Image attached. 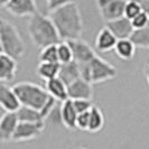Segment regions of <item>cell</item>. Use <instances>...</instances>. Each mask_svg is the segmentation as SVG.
I'll return each instance as SVG.
<instances>
[{"instance_id": "obj_1", "label": "cell", "mask_w": 149, "mask_h": 149, "mask_svg": "<svg viewBox=\"0 0 149 149\" xmlns=\"http://www.w3.org/2000/svg\"><path fill=\"white\" fill-rule=\"evenodd\" d=\"M48 16L54 22L62 42L81 39L83 20L77 2L66 1L62 7Z\"/></svg>"}, {"instance_id": "obj_2", "label": "cell", "mask_w": 149, "mask_h": 149, "mask_svg": "<svg viewBox=\"0 0 149 149\" xmlns=\"http://www.w3.org/2000/svg\"><path fill=\"white\" fill-rule=\"evenodd\" d=\"M27 26L33 44L40 49L51 45H58L62 42L49 16L37 13L28 19Z\"/></svg>"}, {"instance_id": "obj_3", "label": "cell", "mask_w": 149, "mask_h": 149, "mask_svg": "<svg viewBox=\"0 0 149 149\" xmlns=\"http://www.w3.org/2000/svg\"><path fill=\"white\" fill-rule=\"evenodd\" d=\"M0 47L1 54H5L16 61L22 57L25 44L20 33L14 24L6 19H0Z\"/></svg>"}, {"instance_id": "obj_4", "label": "cell", "mask_w": 149, "mask_h": 149, "mask_svg": "<svg viewBox=\"0 0 149 149\" xmlns=\"http://www.w3.org/2000/svg\"><path fill=\"white\" fill-rule=\"evenodd\" d=\"M22 107L31 108L42 111L43 108L49 101L51 95L46 89H43L35 83L19 82L13 86Z\"/></svg>"}, {"instance_id": "obj_5", "label": "cell", "mask_w": 149, "mask_h": 149, "mask_svg": "<svg viewBox=\"0 0 149 149\" xmlns=\"http://www.w3.org/2000/svg\"><path fill=\"white\" fill-rule=\"evenodd\" d=\"M81 70V77L91 84L102 83L117 77V68L111 63L107 62L100 56H95L91 63L86 65H79Z\"/></svg>"}, {"instance_id": "obj_6", "label": "cell", "mask_w": 149, "mask_h": 149, "mask_svg": "<svg viewBox=\"0 0 149 149\" xmlns=\"http://www.w3.org/2000/svg\"><path fill=\"white\" fill-rule=\"evenodd\" d=\"M126 3L127 1H123V0H99L97 1L99 11L105 24L125 17Z\"/></svg>"}, {"instance_id": "obj_7", "label": "cell", "mask_w": 149, "mask_h": 149, "mask_svg": "<svg viewBox=\"0 0 149 149\" xmlns=\"http://www.w3.org/2000/svg\"><path fill=\"white\" fill-rule=\"evenodd\" d=\"M1 7H5L9 14L16 17H28L38 13L37 5L33 0H8L0 3Z\"/></svg>"}, {"instance_id": "obj_8", "label": "cell", "mask_w": 149, "mask_h": 149, "mask_svg": "<svg viewBox=\"0 0 149 149\" xmlns=\"http://www.w3.org/2000/svg\"><path fill=\"white\" fill-rule=\"evenodd\" d=\"M45 129V122L42 123H29V122H19L16 130L13 141L22 142L29 141L39 137Z\"/></svg>"}, {"instance_id": "obj_9", "label": "cell", "mask_w": 149, "mask_h": 149, "mask_svg": "<svg viewBox=\"0 0 149 149\" xmlns=\"http://www.w3.org/2000/svg\"><path fill=\"white\" fill-rule=\"evenodd\" d=\"M67 43L70 44L72 51H73L74 61L79 65H86V64L91 63V61L95 56H97L95 52L93 51V48L82 39L70 40Z\"/></svg>"}, {"instance_id": "obj_10", "label": "cell", "mask_w": 149, "mask_h": 149, "mask_svg": "<svg viewBox=\"0 0 149 149\" xmlns=\"http://www.w3.org/2000/svg\"><path fill=\"white\" fill-rule=\"evenodd\" d=\"M0 104L5 112L17 113L22 108V103L13 86H9L7 83H0Z\"/></svg>"}, {"instance_id": "obj_11", "label": "cell", "mask_w": 149, "mask_h": 149, "mask_svg": "<svg viewBox=\"0 0 149 149\" xmlns=\"http://www.w3.org/2000/svg\"><path fill=\"white\" fill-rule=\"evenodd\" d=\"M19 122L18 116L15 112H5L2 114L0 120V138L2 141H13Z\"/></svg>"}, {"instance_id": "obj_12", "label": "cell", "mask_w": 149, "mask_h": 149, "mask_svg": "<svg viewBox=\"0 0 149 149\" xmlns=\"http://www.w3.org/2000/svg\"><path fill=\"white\" fill-rule=\"evenodd\" d=\"M105 27L116 36L118 40L130 39L134 33V28L131 24V20L126 18V17H122V18L113 20V22H107Z\"/></svg>"}, {"instance_id": "obj_13", "label": "cell", "mask_w": 149, "mask_h": 149, "mask_svg": "<svg viewBox=\"0 0 149 149\" xmlns=\"http://www.w3.org/2000/svg\"><path fill=\"white\" fill-rule=\"evenodd\" d=\"M67 93L70 100H92L93 86L82 77L67 86Z\"/></svg>"}, {"instance_id": "obj_14", "label": "cell", "mask_w": 149, "mask_h": 149, "mask_svg": "<svg viewBox=\"0 0 149 149\" xmlns=\"http://www.w3.org/2000/svg\"><path fill=\"white\" fill-rule=\"evenodd\" d=\"M18 65L15 58L5 54L0 55V80L1 83H8L16 77Z\"/></svg>"}, {"instance_id": "obj_15", "label": "cell", "mask_w": 149, "mask_h": 149, "mask_svg": "<svg viewBox=\"0 0 149 149\" xmlns=\"http://www.w3.org/2000/svg\"><path fill=\"white\" fill-rule=\"evenodd\" d=\"M58 79L65 83L66 86L71 85L75 81L80 80L81 79V70H80L79 64L75 61L71 62V63H66V64H61Z\"/></svg>"}, {"instance_id": "obj_16", "label": "cell", "mask_w": 149, "mask_h": 149, "mask_svg": "<svg viewBox=\"0 0 149 149\" xmlns=\"http://www.w3.org/2000/svg\"><path fill=\"white\" fill-rule=\"evenodd\" d=\"M46 91L51 97H54L58 102H65L66 100H68L67 86L58 77L46 82Z\"/></svg>"}, {"instance_id": "obj_17", "label": "cell", "mask_w": 149, "mask_h": 149, "mask_svg": "<svg viewBox=\"0 0 149 149\" xmlns=\"http://www.w3.org/2000/svg\"><path fill=\"white\" fill-rule=\"evenodd\" d=\"M118 39L107 27L99 31L95 38V47L100 52H109L116 48Z\"/></svg>"}, {"instance_id": "obj_18", "label": "cell", "mask_w": 149, "mask_h": 149, "mask_svg": "<svg viewBox=\"0 0 149 149\" xmlns=\"http://www.w3.org/2000/svg\"><path fill=\"white\" fill-rule=\"evenodd\" d=\"M61 113H62L63 126L67 129H76V120L79 113L75 110L72 100L68 99L65 102H62Z\"/></svg>"}, {"instance_id": "obj_19", "label": "cell", "mask_w": 149, "mask_h": 149, "mask_svg": "<svg viewBox=\"0 0 149 149\" xmlns=\"http://www.w3.org/2000/svg\"><path fill=\"white\" fill-rule=\"evenodd\" d=\"M60 70L61 64L58 63H39L37 66V74L40 79L47 82L58 77Z\"/></svg>"}, {"instance_id": "obj_20", "label": "cell", "mask_w": 149, "mask_h": 149, "mask_svg": "<svg viewBox=\"0 0 149 149\" xmlns=\"http://www.w3.org/2000/svg\"><path fill=\"white\" fill-rule=\"evenodd\" d=\"M18 119L20 122H29V123H42L45 122V119L42 114V112L27 108V107H22L17 112Z\"/></svg>"}, {"instance_id": "obj_21", "label": "cell", "mask_w": 149, "mask_h": 149, "mask_svg": "<svg viewBox=\"0 0 149 149\" xmlns=\"http://www.w3.org/2000/svg\"><path fill=\"white\" fill-rule=\"evenodd\" d=\"M114 51H116L117 55L119 56L120 58H122V60H125V61H129L134 56L136 45L132 43L131 39L118 40Z\"/></svg>"}, {"instance_id": "obj_22", "label": "cell", "mask_w": 149, "mask_h": 149, "mask_svg": "<svg viewBox=\"0 0 149 149\" xmlns=\"http://www.w3.org/2000/svg\"><path fill=\"white\" fill-rule=\"evenodd\" d=\"M103 126H104V116L97 107L93 105V108L90 111V122L88 131L97 132L103 128Z\"/></svg>"}, {"instance_id": "obj_23", "label": "cell", "mask_w": 149, "mask_h": 149, "mask_svg": "<svg viewBox=\"0 0 149 149\" xmlns=\"http://www.w3.org/2000/svg\"><path fill=\"white\" fill-rule=\"evenodd\" d=\"M136 47L149 48V24L142 29L134 30V35L130 38Z\"/></svg>"}, {"instance_id": "obj_24", "label": "cell", "mask_w": 149, "mask_h": 149, "mask_svg": "<svg viewBox=\"0 0 149 149\" xmlns=\"http://www.w3.org/2000/svg\"><path fill=\"white\" fill-rule=\"evenodd\" d=\"M39 62L40 63H58V53H57V45H51L40 49L39 53Z\"/></svg>"}, {"instance_id": "obj_25", "label": "cell", "mask_w": 149, "mask_h": 149, "mask_svg": "<svg viewBox=\"0 0 149 149\" xmlns=\"http://www.w3.org/2000/svg\"><path fill=\"white\" fill-rule=\"evenodd\" d=\"M57 53H58V61L60 64H66L74 61L73 51L67 42H61L57 45Z\"/></svg>"}, {"instance_id": "obj_26", "label": "cell", "mask_w": 149, "mask_h": 149, "mask_svg": "<svg viewBox=\"0 0 149 149\" xmlns=\"http://www.w3.org/2000/svg\"><path fill=\"white\" fill-rule=\"evenodd\" d=\"M143 11L140 1H127L126 8H125V17L132 20L139 14Z\"/></svg>"}, {"instance_id": "obj_27", "label": "cell", "mask_w": 149, "mask_h": 149, "mask_svg": "<svg viewBox=\"0 0 149 149\" xmlns=\"http://www.w3.org/2000/svg\"><path fill=\"white\" fill-rule=\"evenodd\" d=\"M61 107H62V102H58L57 105L54 108L49 116L46 118L45 120V123L48 122V123H52L54 126H58V127H62L63 126V121H62V113H61ZM64 127V126H63Z\"/></svg>"}, {"instance_id": "obj_28", "label": "cell", "mask_w": 149, "mask_h": 149, "mask_svg": "<svg viewBox=\"0 0 149 149\" xmlns=\"http://www.w3.org/2000/svg\"><path fill=\"white\" fill-rule=\"evenodd\" d=\"M131 24L134 26V30L142 29V28H145L149 24V15L147 13L142 11L141 14H139L136 18H134L131 20Z\"/></svg>"}, {"instance_id": "obj_29", "label": "cell", "mask_w": 149, "mask_h": 149, "mask_svg": "<svg viewBox=\"0 0 149 149\" xmlns=\"http://www.w3.org/2000/svg\"><path fill=\"white\" fill-rule=\"evenodd\" d=\"M72 101H73L75 110H76V112L79 114L85 113V112H90L91 109L93 108V104H92L91 100H72Z\"/></svg>"}, {"instance_id": "obj_30", "label": "cell", "mask_w": 149, "mask_h": 149, "mask_svg": "<svg viewBox=\"0 0 149 149\" xmlns=\"http://www.w3.org/2000/svg\"><path fill=\"white\" fill-rule=\"evenodd\" d=\"M90 122V112H85V113H81L77 116V120H76V129L80 130H88Z\"/></svg>"}, {"instance_id": "obj_31", "label": "cell", "mask_w": 149, "mask_h": 149, "mask_svg": "<svg viewBox=\"0 0 149 149\" xmlns=\"http://www.w3.org/2000/svg\"><path fill=\"white\" fill-rule=\"evenodd\" d=\"M140 3H141L143 11H145V13H147V14L149 15V0H143V1H140Z\"/></svg>"}, {"instance_id": "obj_32", "label": "cell", "mask_w": 149, "mask_h": 149, "mask_svg": "<svg viewBox=\"0 0 149 149\" xmlns=\"http://www.w3.org/2000/svg\"><path fill=\"white\" fill-rule=\"evenodd\" d=\"M146 79H147V82H148V85H149V64L147 68H146Z\"/></svg>"}, {"instance_id": "obj_33", "label": "cell", "mask_w": 149, "mask_h": 149, "mask_svg": "<svg viewBox=\"0 0 149 149\" xmlns=\"http://www.w3.org/2000/svg\"><path fill=\"white\" fill-rule=\"evenodd\" d=\"M76 149H89V148H83V147H80V148H76Z\"/></svg>"}]
</instances>
